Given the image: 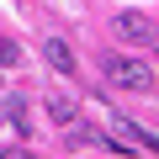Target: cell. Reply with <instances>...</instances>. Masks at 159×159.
I'll return each instance as SVG.
<instances>
[{
    "instance_id": "cell-1",
    "label": "cell",
    "mask_w": 159,
    "mask_h": 159,
    "mask_svg": "<svg viewBox=\"0 0 159 159\" xmlns=\"http://www.w3.org/2000/svg\"><path fill=\"white\" fill-rule=\"evenodd\" d=\"M106 74L117 80V85H127V90H154V74L138 58H106Z\"/></svg>"
},
{
    "instance_id": "cell-2",
    "label": "cell",
    "mask_w": 159,
    "mask_h": 159,
    "mask_svg": "<svg viewBox=\"0 0 159 159\" xmlns=\"http://www.w3.org/2000/svg\"><path fill=\"white\" fill-rule=\"evenodd\" d=\"M117 37H127V43H154V21L138 16V11H122V16H117Z\"/></svg>"
},
{
    "instance_id": "cell-3",
    "label": "cell",
    "mask_w": 159,
    "mask_h": 159,
    "mask_svg": "<svg viewBox=\"0 0 159 159\" xmlns=\"http://www.w3.org/2000/svg\"><path fill=\"white\" fill-rule=\"evenodd\" d=\"M43 58L58 69V74H80V64H74V53H69V43H58V37H48L43 43Z\"/></svg>"
},
{
    "instance_id": "cell-4",
    "label": "cell",
    "mask_w": 159,
    "mask_h": 159,
    "mask_svg": "<svg viewBox=\"0 0 159 159\" xmlns=\"http://www.w3.org/2000/svg\"><path fill=\"white\" fill-rule=\"evenodd\" d=\"M48 111H53V122H58V127H69V122H74V101H64V96H53V101H48Z\"/></svg>"
},
{
    "instance_id": "cell-5",
    "label": "cell",
    "mask_w": 159,
    "mask_h": 159,
    "mask_svg": "<svg viewBox=\"0 0 159 159\" xmlns=\"http://www.w3.org/2000/svg\"><path fill=\"white\" fill-rule=\"evenodd\" d=\"M16 58H21V48H16V43H11V37H0V64H6V69H11V64H16Z\"/></svg>"
},
{
    "instance_id": "cell-6",
    "label": "cell",
    "mask_w": 159,
    "mask_h": 159,
    "mask_svg": "<svg viewBox=\"0 0 159 159\" xmlns=\"http://www.w3.org/2000/svg\"><path fill=\"white\" fill-rule=\"evenodd\" d=\"M0 159H27V154L21 148H0Z\"/></svg>"
}]
</instances>
